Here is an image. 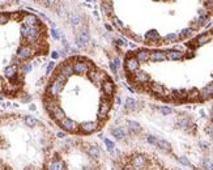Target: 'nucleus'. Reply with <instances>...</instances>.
Here are the masks:
<instances>
[{
  "instance_id": "c9c22d12",
  "label": "nucleus",
  "mask_w": 213,
  "mask_h": 170,
  "mask_svg": "<svg viewBox=\"0 0 213 170\" xmlns=\"http://www.w3.org/2000/svg\"><path fill=\"white\" fill-rule=\"evenodd\" d=\"M200 145H201V148H203V149H207V148H208V145H209V144H208V143H205V141H200Z\"/></svg>"
},
{
  "instance_id": "cd10ccee",
  "label": "nucleus",
  "mask_w": 213,
  "mask_h": 170,
  "mask_svg": "<svg viewBox=\"0 0 213 170\" xmlns=\"http://www.w3.org/2000/svg\"><path fill=\"white\" fill-rule=\"evenodd\" d=\"M112 25H114L116 29H119V30H124V25H123V23H122V21H120L116 16H112Z\"/></svg>"
},
{
  "instance_id": "4468645a",
  "label": "nucleus",
  "mask_w": 213,
  "mask_h": 170,
  "mask_svg": "<svg viewBox=\"0 0 213 170\" xmlns=\"http://www.w3.org/2000/svg\"><path fill=\"white\" fill-rule=\"evenodd\" d=\"M200 92V101H207L209 98H213V82L205 85Z\"/></svg>"
},
{
  "instance_id": "f704fd0d",
  "label": "nucleus",
  "mask_w": 213,
  "mask_h": 170,
  "mask_svg": "<svg viewBox=\"0 0 213 170\" xmlns=\"http://www.w3.org/2000/svg\"><path fill=\"white\" fill-rule=\"evenodd\" d=\"M110 69H111V72H112V73H116V71H118V69H116V67H115V64L112 63V62L110 63Z\"/></svg>"
},
{
  "instance_id": "423d86ee",
  "label": "nucleus",
  "mask_w": 213,
  "mask_h": 170,
  "mask_svg": "<svg viewBox=\"0 0 213 170\" xmlns=\"http://www.w3.org/2000/svg\"><path fill=\"white\" fill-rule=\"evenodd\" d=\"M131 81L135 85H146L150 82V76H149V73H146L145 71L139 69V71H136L131 75Z\"/></svg>"
},
{
  "instance_id": "2eb2a0df",
  "label": "nucleus",
  "mask_w": 213,
  "mask_h": 170,
  "mask_svg": "<svg viewBox=\"0 0 213 170\" xmlns=\"http://www.w3.org/2000/svg\"><path fill=\"white\" fill-rule=\"evenodd\" d=\"M184 58V54L180 50H169L166 51V60H171V62H178V60H182Z\"/></svg>"
},
{
  "instance_id": "6e6552de",
  "label": "nucleus",
  "mask_w": 213,
  "mask_h": 170,
  "mask_svg": "<svg viewBox=\"0 0 213 170\" xmlns=\"http://www.w3.org/2000/svg\"><path fill=\"white\" fill-rule=\"evenodd\" d=\"M55 72L60 73V75L66 76L67 78L72 77L73 75H75V72H73V65H72V62L71 60H66V62H63L62 64H59L58 67L55 68Z\"/></svg>"
},
{
  "instance_id": "39448f33",
  "label": "nucleus",
  "mask_w": 213,
  "mask_h": 170,
  "mask_svg": "<svg viewBox=\"0 0 213 170\" xmlns=\"http://www.w3.org/2000/svg\"><path fill=\"white\" fill-rule=\"evenodd\" d=\"M88 77H89V80L92 81L93 84L98 85V86H101V84L106 80V78H107L108 76H107L103 71H101V69H98V68L93 67V68L88 72Z\"/></svg>"
},
{
  "instance_id": "a19ab883",
  "label": "nucleus",
  "mask_w": 213,
  "mask_h": 170,
  "mask_svg": "<svg viewBox=\"0 0 213 170\" xmlns=\"http://www.w3.org/2000/svg\"><path fill=\"white\" fill-rule=\"evenodd\" d=\"M154 2H158V0H154Z\"/></svg>"
},
{
  "instance_id": "a211bd4d",
  "label": "nucleus",
  "mask_w": 213,
  "mask_h": 170,
  "mask_svg": "<svg viewBox=\"0 0 213 170\" xmlns=\"http://www.w3.org/2000/svg\"><path fill=\"white\" fill-rule=\"evenodd\" d=\"M144 39H145V42L153 45V43H158V41H161V37H160L157 30H149V32H146V34L144 36Z\"/></svg>"
},
{
  "instance_id": "9b49d317",
  "label": "nucleus",
  "mask_w": 213,
  "mask_h": 170,
  "mask_svg": "<svg viewBox=\"0 0 213 170\" xmlns=\"http://www.w3.org/2000/svg\"><path fill=\"white\" fill-rule=\"evenodd\" d=\"M149 92L150 93H153L154 95H158V97H162V98H166V88L160 84V82H149Z\"/></svg>"
},
{
  "instance_id": "a878e982",
  "label": "nucleus",
  "mask_w": 213,
  "mask_h": 170,
  "mask_svg": "<svg viewBox=\"0 0 213 170\" xmlns=\"http://www.w3.org/2000/svg\"><path fill=\"white\" fill-rule=\"evenodd\" d=\"M163 41H165V43H177L180 41V38H179V34L178 33H169L163 37Z\"/></svg>"
},
{
  "instance_id": "393cba45",
  "label": "nucleus",
  "mask_w": 213,
  "mask_h": 170,
  "mask_svg": "<svg viewBox=\"0 0 213 170\" xmlns=\"http://www.w3.org/2000/svg\"><path fill=\"white\" fill-rule=\"evenodd\" d=\"M187 101L190 102L200 101V92L198 89H191L190 92H187Z\"/></svg>"
},
{
  "instance_id": "7ed1b4c3",
  "label": "nucleus",
  "mask_w": 213,
  "mask_h": 170,
  "mask_svg": "<svg viewBox=\"0 0 213 170\" xmlns=\"http://www.w3.org/2000/svg\"><path fill=\"white\" fill-rule=\"evenodd\" d=\"M129 162H131V168L135 170H145L149 166V160L144 154H133Z\"/></svg>"
},
{
  "instance_id": "2f4dec72",
  "label": "nucleus",
  "mask_w": 213,
  "mask_h": 170,
  "mask_svg": "<svg viewBox=\"0 0 213 170\" xmlns=\"http://www.w3.org/2000/svg\"><path fill=\"white\" fill-rule=\"evenodd\" d=\"M179 162L182 164V165H184V166H191V162H190V160L187 158V157H184V156H182V157H179Z\"/></svg>"
},
{
  "instance_id": "c756f323",
  "label": "nucleus",
  "mask_w": 213,
  "mask_h": 170,
  "mask_svg": "<svg viewBox=\"0 0 213 170\" xmlns=\"http://www.w3.org/2000/svg\"><path fill=\"white\" fill-rule=\"evenodd\" d=\"M160 111H161V114H162V115H171L173 114V109L169 107V106L160 107Z\"/></svg>"
},
{
  "instance_id": "0eeeda50",
  "label": "nucleus",
  "mask_w": 213,
  "mask_h": 170,
  "mask_svg": "<svg viewBox=\"0 0 213 170\" xmlns=\"http://www.w3.org/2000/svg\"><path fill=\"white\" fill-rule=\"evenodd\" d=\"M124 69H125V72H127L128 75H132V73H135L136 71L140 69V63H139V60L136 59V56L129 54L127 58H125V60H124Z\"/></svg>"
},
{
  "instance_id": "f03ea898",
  "label": "nucleus",
  "mask_w": 213,
  "mask_h": 170,
  "mask_svg": "<svg viewBox=\"0 0 213 170\" xmlns=\"http://www.w3.org/2000/svg\"><path fill=\"white\" fill-rule=\"evenodd\" d=\"M58 124L63 131H66L68 134H77L80 131V124H77L75 120L68 116H64L62 120L58 122Z\"/></svg>"
},
{
  "instance_id": "5701e85b",
  "label": "nucleus",
  "mask_w": 213,
  "mask_h": 170,
  "mask_svg": "<svg viewBox=\"0 0 213 170\" xmlns=\"http://www.w3.org/2000/svg\"><path fill=\"white\" fill-rule=\"evenodd\" d=\"M110 132L116 140H124V137H125V131L122 127H112L110 130Z\"/></svg>"
},
{
  "instance_id": "473e14b6",
  "label": "nucleus",
  "mask_w": 213,
  "mask_h": 170,
  "mask_svg": "<svg viewBox=\"0 0 213 170\" xmlns=\"http://www.w3.org/2000/svg\"><path fill=\"white\" fill-rule=\"evenodd\" d=\"M132 38H133L136 42H144V38L140 37V36H135V34H132Z\"/></svg>"
},
{
  "instance_id": "6ab92c4d",
  "label": "nucleus",
  "mask_w": 213,
  "mask_h": 170,
  "mask_svg": "<svg viewBox=\"0 0 213 170\" xmlns=\"http://www.w3.org/2000/svg\"><path fill=\"white\" fill-rule=\"evenodd\" d=\"M212 39V34L211 33H201L200 36L196 37L195 39V46H204L205 43H208Z\"/></svg>"
},
{
  "instance_id": "ddd939ff",
  "label": "nucleus",
  "mask_w": 213,
  "mask_h": 170,
  "mask_svg": "<svg viewBox=\"0 0 213 170\" xmlns=\"http://www.w3.org/2000/svg\"><path fill=\"white\" fill-rule=\"evenodd\" d=\"M166 60V51L162 50H153L150 51V62L153 63H161Z\"/></svg>"
},
{
  "instance_id": "7c9ffc66",
  "label": "nucleus",
  "mask_w": 213,
  "mask_h": 170,
  "mask_svg": "<svg viewBox=\"0 0 213 170\" xmlns=\"http://www.w3.org/2000/svg\"><path fill=\"white\" fill-rule=\"evenodd\" d=\"M157 140H158V137L153 136V135H148L146 136V141L149 144H152V145H156V144H157Z\"/></svg>"
},
{
  "instance_id": "ea45409f",
  "label": "nucleus",
  "mask_w": 213,
  "mask_h": 170,
  "mask_svg": "<svg viewBox=\"0 0 213 170\" xmlns=\"http://www.w3.org/2000/svg\"><path fill=\"white\" fill-rule=\"evenodd\" d=\"M120 170H135L133 168H122Z\"/></svg>"
},
{
  "instance_id": "9d476101",
  "label": "nucleus",
  "mask_w": 213,
  "mask_h": 170,
  "mask_svg": "<svg viewBox=\"0 0 213 170\" xmlns=\"http://www.w3.org/2000/svg\"><path fill=\"white\" fill-rule=\"evenodd\" d=\"M101 89L103 92V94L106 95V97H112L115 93V82L111 80L110 77H107L105 81L101 84Z\"/></svg>"
},
{
  "instance_id": "412c9836",
  "label": "nucleus",
  "mask_w": 213,
  "mask_h": 170,
  "mask_svg": "<svg viewBox=\"0 0 213 170\" xmlns=\"http://www.w3.org/2000/svg\"><path fill=\"white\" fill-rule=\"evenodd\" d=\"M127 130L129 134L136 135V134L141 132V126H140V123H137L136 120H128L127 122Z\"/></svg>"
},
{
  "instance_id": "4c0bfd02",
  "label": "nucleus",
  "mask_w": 213,
  "mask_h": 170,
  "mask_svg": "<svg viewBox=\"0 0 213 170\" xmlns=\"http://www.w3.org/2000/svg\"><path fill=\"white\" fill-rule=\"evenodd\" d=\"M82 170H95V168H93V166H84Z\"/></svg>"
},
{
  "instance_id": "72a5a7b5",
  "label": "nucleus",
  "mask_w": 213,
  "mask_h": 170,
  "mask_svg": "<svg viewBox=\"0 0 213 170\" xmlns=\"http://www.w3.org/2000/svg\"><path fill=\"white\" fill-rule=\"evenodd\" d=\"M207 132H208V135H209V136L213 139V124L211 126V127H208V128H207Z\"/></svg>"
},
{
  "instance_id": "4be33fe9",
  "label": "nucleus",
  "mask_w": 213,
  "mask_h": 170,
  "mask_svg": "<svg viewBox=\"0 0 213 170\" xmlns=\"http://www.w3.org/2000/svg\"><path fill=\"white\" fill-rule=\"evenodd\" d=\"M177 126L179 128H182V130H186V131H190V128H194L195 127V124L191 122L190 118H180V119L178 120Z\"/></svg>"
},
{
  "instance_id": "58836bf2",
  "label": "nucleus",
  "mask_w": 213,
  "mask_h": 170,
  "mask_svg": "<svg viewBox=\"0 0 213 170\" xmlns=\"http://www.w3.org/2000/svg\"><path fill=\"white\" fill-rule=\"evenodd\" d=\"M53 58H54V59H58V58H59V54H58V52H53Z\"/></svg>"
},
{
  "instance_id": "e433bc0d",
  "label": "nucleus",
  "mask_w": 213,
  "mask_h": 170,
  "mask_svg": "<svg viewBox=\"0 0 213 170\" xmlns=\"http://www.w3.org/2000/svg\"><path fill=\"white\" fill-rule=\"evenodd\" d=\"M58 137H60V139L66 137V131H64V132H58Z\"/></svg>"
},
{
  "instance_id": "dca6fc26",
  "label": "nucleus",
  "mask_w": 213,
  "mask_h": 170,
  "mask_svg": "<svg viewBox=\"0 0 213 170\" xmlns=\"http://www.w3.org/2000/svg\"><path fill=\"white\" fill-rule=\"evenodd\" d=\"M84 151L88 153V156L93 160H98L101 158V149L97 145H86L84 148Z\"/></svg>"
},
{
  "instance_id": "20e7f679",
  "label": "nucleus",
  "mask_w": 213,
  "mask_h": 170,
  "mask_svg": "<svg viewBox=\"0 0 213 170\" xmlns=\"http://www.w3.org/2000/svg\"><path fill=\"white\" fill-rule=\"evenodd\" d=\"M46 169L47 170H68L67 164L64 162V160L58 153L54 154V157H50L49 162L46 165Z\"/></svg>"
},
{
  "instance_id": "aec40b11",
  "label": "nucleus",
  "mask_w": 213,
  "mask_h": 170,
  "mask_svg": "<svg viewBox=\"0 0 213 170\" xmlns=\"http://www.w3.org/2000/svg\"><path fill=\"white\" fill-rule=\"evenodd\" d=\"M124 109H125V111L127 113H133V111H136L137 109H139V103L136 99H133V98H127L125 99V102H124Z\"/></svg>"
},
{
  "instance_id": "b1692460",
  "label": "nucleus",
  "mask_w": 213,
  "mask_h": 170,
  "mask_svg": "<svg viewBox=\"0 0 213 170\" xmlns=\"http://www.w3.org/2000/svg\"><path fill=\"white\" fill-rule=\"evenodd\" d=\"M156 147H158V149H161L162 152H171V144L165 139H158Z\"/></svg>"
},
{
  "instance_id": "bb28decb",
  "label": "nucleus",
  "mask_w": 213,
  "mask_h": 170,
  "mask_svg": "<svg viewBox=\"0 0 213 170\" xmlns=\"http://www.w3.org/2000/svg\"><path fill=\"white\" fill-rule=\"evenodd\" d=\"M194 33H195V29H192L191 26H190V28H184V29L179 33V38H180V39H188L190 37L194 36Z\"/></svg>"
},
{
  "instance_id": "f3484780",
  "label": "nucleus",
  "mask_w": 213,
  "mask_h": 170,
  "mask_svg": "<svg viewBox=\"0 0 213 170\" xmlns=\"http://www.w3.org/2000/svg\"><path fill=\"white\" fill-rule=\"evenodd\" d=\"M135 56H136V59L139 60V63H148L150 62V51L148 49H141L139 50L136 54H135Z\"/></svg>"
},
{
  "instance_id": "c85d7f7f",
  "label": "nucleus",
  "mask_w": 213,
  "mask_h": 170,
  "mask_svg": "<svg viewBox=\"0 0 213 170\" xmlns=\"http://www.w3.org/2000/svg\"><path fill=\"white\" fill-rule=\"evenodd\" d=\"M103 143H105V145H106L108 152H112V151L115 149V144L112 143L111 140H108V139H103Z\"/></svg>"
},
{
  "instance_id": "f8f14e48",
  "label": "nucleus",
  "mask_w": 213,
  "mask_h": 170,
  "mask_svg": "<svg viewBox=\"0 0 213 170\" xmlns=\"http://www.w3.org/2000/svg\"><path fill=\"white\" fill-rule=\"evenodd\" d=\"M99 128V123L98 122H84L80 124V131L84 135H90L95 132Z\"/></svg>"
},
{
  "instance_id": "f257e3e1",
  "label": "nucleus",
  "mask_w": 213,
  "mask_h": 170,
  "mask_svg": "<svg viewBox=\"0 0 213 170\" xmlns=\"http://www.w3.org/2000/svg\"><path fill=\"white\" fill-rule=\"evenodd\" d=\"M69 60L72 62V65H73V72L75 75H86L90 69L93 68V64L89 63L88 60L82 59V58H79V56H72L69 58Z\"/></svg>"
},
{
  "instance_id": "1a4fd4ad",
  "label": "nucleus",
  "mask_w": 213,
  "mask_h": 170,
  "mask_svg": "<svg viewBox=\"0 0 213 170\" xmlns=\"http://www.w3.org/2000/svg\"><path fill=\"white\" fill-rule=\"evenodd\" d=\"M111 106H112V102L110 101L108 98L103 99L99 105V109H98V118L99 120H105L106 118L108 116V113L111 111Z\"/></svg>"
}]
</instances>
